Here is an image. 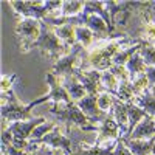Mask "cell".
Wrapping results in <instances>:
<instances>
[{"instance_id":"8fae6325","label":"cell","mask_w":155,"mask_h":155,"mask_svg":"<svg viewBox=\"0 0 155 155\" xmlns=\"http://www.w3.org/2000/svg\"><path fill=\"white\" fill-rule=\"evenodd\" d=\"M76 106L81 109V112L90 120V123L95 124V126H99V124L110 115V113H104V112L98 107L96 96H92V95H87V96L82 98L81 101H78Z\"/></svg>"},{"instance_id":"603a6c76","label":"cell","mask_w":155,"mask_h":155,"mask_svg":"<svg viewBox=\"0 0 155 155\" xmlns=\"http://www.w3.org/2000/svg\"><path fill=\"white\" fill-rule=\"evenodd\" d=\"M126 68H127L129 74H130V79H134L135 76H138V74L146 71V64H144L143 58L140 56V53H135L130 59L127 61Z\"/></svg>"},{"instance_id":"d4e9b609","label":"cell","mask_w":155,"mask_h":155,"mask_svg":"<svg viewBox=\"0 0 155 155\" xmlns=\"http://www.w3.org/2000/svg\"><path fill=\"white\" fill-rule=\"evenodd\" d=\"M76 41L84 48H88L92 44H95L96 41H101V39H98L87 27H76Z\"/></svg>"},{"instance_id":"484cf974","label":"cell","mask_w":155,"mask_h":155,"mask_svg":"<svg viewBox=\"0 0 155 155\" xmlns=\"http://www.w3.org/2000/svg\"><path fill=\"white\" fill-rule=\"evenodd\" d=\"M115 146H96V144H93V146H87V147L76 150L71 155H110L113 152Z\"/></svg>"},{"instance_id":"d6986e66","label":"cell","mask_w":155,"mask_h":155,"mask_svg":"<svg viewBox=\"0 0 155 155\" xmlns=\"http://www.w3.org/2000/svg\"><path fill=\"white\" fill-rule=\"evenodd\" d=\"M121 141L134 155H150L155 140H123L121 138Z\"/></svg>"},{"instance_id":"4316f807","label":"cell","mask_w":155,"mask_h":155,"mask_svg":"<svg viewBox=\"0 0 155 155\" xmlns=\"http://www.w3.org/2000/svg\"><path fill=\"white\" fill-rule=\"evenodd\" d=\"M115 98H118L120 101L123 102H132L135 99V95H134V88H132V82L130 81H123L120 82L118 85V92H116V96Z\"/></svg>"},{"instance_id":"277c9868","label":"cell","mask_w":155,"mask_h":155,"mask_svg":"<svg viewBox=\"0 0 155 155\" xmlns=\"http://www.w3.org/2000/svg\"><path fill=\"white\" fill-rule=\"evenodd\" d=\"M33 48H39L44 56H48L50 59H56V61H59L71 50L64 42H61V39L54 33V27H51L44 20H41V36L31 45V50Z\"/></svg>"},{"instance_id":"8992f818","label":"cell","mask_w":155,"mask_h":155,"mask_svg":"<svg viewBox=\"0 0 155 155\" xmlns=\"http://www.w3.org/2000/svg\"><path fill=\"white\" fill-rule=\"evenodd\" d=\"M82 45L76 44L65 56H62L59 61H56L53 64V68H51V73H53L56 78H64V76H71L76 73V67L79 64V54L82 51Z\"/></svg>"},{"instance_id":"8d00e7d4","label":"cell","mask_w":155,"mask_h":155,"mask_svg":"<svg viewBox=\"0 0 155 155\" xmlns=\"http://www.w3.org/2000/svg\"><path fill=\"white\" fill-rule=\"evenodd\" d=\"M28 155H47V153H45V149H44L42 144H37V149L34 152H30Z\"/></svg>"},{"instance_id":"9a60e30c","label":"cell","mask_w":155,"mask_h":155,"mask_svg":"<svg viewBox=\"0 0 155 155\" xmlns=\"http://www.w3.org/2000/svg\"><path fill=\"white\" fill-rule=\"evenodd\" d=\"M123 140H155V118L146 116L132 130V134Z\"/></svg>"},{"instance_id":"9c48e42d","label":"cell","mask_w":155,"mask_h":155,"mask_svg":"<svg viewBox=\"0 0 155 155\" xmlns=\"http://www.w3.org/2000/svg\"><path fill=\"white\" fill-rule=\"evenodd\" d=\"M9 5L17 14L22 16V19L28 17V19L44 20L48 16L44 2H41V0H36V2H33V0H12V2H9Z\"/></svg>"},{"instance_id":"6da1fadb","label":"cell","mask_w":155,"mask_h":155,"mask_svg":"<svg viewBox=\"0 0 155 155\" xmlns=\"http://www.w3.org/2000/svg\"><path fill=\"white\" fill-rule=\"evenodd\" d=\"M143 41L127 37V36H110L107 39H101L92 44L88 48H82L79 54V64L76 70L85 71V70H98L106 71L113 65V56L118 53L123 47L127 45H137Z\"/></svg>"},{"instance_id":"e0dca14e","label":"cell","mask_w":155,"mask_h":155,"mask_svg":"<svg viewBox=\"0 0 155 155\" xmlns=\"http://www.w3.org/2000/svg\"><path fill=\"white\" fill-rule=\"evenodd\" d=\"M132 102H135L138 107H141L149 116L155 118V88L153 87H149L147 92L137 96Z\"/></svg>"},{"instance_id":"44dd1931","label":"cell","mask_w":155,"mask_h":155,"mask_svg":"<svg viewBox=\"0 0 155 155\" xmlns=\"http://www.w3.org/2000/svg\"><path fill=\"white\" fill-rule=\"evenodd\" d=\"M141 44L143 42H140L137 45H127V47H123L118 53H116L113 56V65H126L127 61L130 59L135 53H138L140 48H141Z\"/></svg>"},{"instance_id":"52a82bcc","label":"cell","mask_w":155,"mask_h":155,"mask_svg":"<svg viewBox=\"0 0 155 155\" xmlns=\"http://www.w3.org/2000/svg\"><path fill=\"white\" fill-rule=\"evenodd\" d=\"M34 144H45V146H48L51 149H58V150L65 152L67 155L73 153L71 141H70V138L65 134V127L61 126V124H58L53 130H51L50 134H47L44 138L34 141Z\"/></svg>"},{"instance_id":"30bf717a","label":"cell","mask_w":155,"mask_h":155,"mask_svg":"<svg viewBox=\"0 0 155 155\" xmlns=\"http://www.w3.org/2000/svg\"><path fill=\"white\" fill-rule=\"evenodd\" d=\"M45 121H47V118H44V116H34L33 120L6 123V124H8V129L12 132V135H14V143L16 141H19V143H25V141L30 140L31 134L34 132V129L37 126H41L42 123H45Z\"/></svg>"},{"instance_id":"e575fe53","label":"cell","mask_w":155,"mask_h":155,"mask_svg":"<svg viewBox=\"0 0 155 155\" xmlns=\"http://www.w3.org/2000/svg\"><path fill=\"white\" fill-rule=\"evenodd\" d=\"M2 152H5L6 155H28L25 150L22 149H17L16 146H2Z\"/></svg>"},{"instance_id":"74e56055","label":"cell","mask_w":155,"mask_h":155,"mask_svg":"<svg viewBox=\"0 0 155 155\" xmlns=\"http://www.w3.org/2000/svg\"><path fill=\"white\" fill-rule=\"evenodd\" d=\"M152 155H155V141H153V147H152Z\"/></svg>"},{"instance_id":"4fadbf2b","label":"cell","mask_w":155,"mask_h":155,"mask_svg":"<svg viewBox=\"0 0 155 155\" xmlns=\"http://www.w3.org/2000/svg\"><path fill=\"white\" fill-rule=\"evenodd\" d=\"M47 82H48V87H50V92L45 95L48 102H65V104L73 102L70 95L67 93V90L61 85V82L58 81V78L51 71L47 73Z\"/></svg>"},{"instance_id":"7402d4cb","label":"cell","mask_w":155,"mask_h":155,"mask_svg":"<svg viewBox=\"0 0 155 155\" xmlns=\"http://www.w3.org/2000/svg\"><path fill=\"white\" fill-rule=\"evenodd\" d=\"M84 5L85 2L82 0H64L62 2V9H61V17H74L78 14H81L84 11Z\"/></svg>"},{"instance_id":"1f68e13d","label":"cell","mask_w":155,"mask_h":155,"mask_svg":"<svg viewBox=\"0 0 155 155\" xmlns=\"http://www.w3.org/2000/svg\"><path fill=\"white\" fill-rule=\"evenodd\" d=\"M109 70H110V73H112L120 82H123V81H130V74H129L126 65H112Z\"/></svg>"},{"instance_id":"5bb4252c","label":"cell","mask_w":155,"mask_h":155,"mask_svg":"<svg viewBox=\"0 0 155 155\" xmlns=\"http://www.w3.org/2000/svg\"><path fill=\"white\" fill-rule=\"evenodd\" d=\"M58 81L61 82V85L67 90V93L70 95L71 101L73 102H78V101H81L82 98L87 96V92H85V88L82 87V84L79 82V79L71 74V76H64V78H58Z\"/></svg>"},{"instance_id":"f1b7e54d","label":"cell","mask_w":155,"mask_h":155,"mask_svg":"<svg viewBox=\"0 0 155 155\" xmlns=\"http://www.w3.org/2000/svg\"><path fill=\"white\" fill-rule=\"evenodd\" d=\"M130 82H132V88H134V95H135V98L140 96V95H143L144 92H147V88L150 87V84H149V81H147L146 73H141V74L135 76L134 79H130Z\"/></svg>"},{"instance_id":"ba28073f","label":"cell","mask_w":155,"mask_h":155,"mask_svg":"<svg viewBox=\"0 0 155 155\" xmlns=\"http://www.w3.org/2000/svg\"><path fill=\"white\" fill-rule=\"evenodd\" d=\"M96 134H98L95 141L96 146H115L121 140V129L113 120L112 113L98 126Z\"/></svg>"},{"instance_id":"d6a6232c","label":"cell","mask_w":155,"mask_h":155,"mask_svg":"<svg viewBox=\"0 0 155 155\" xmlns=\"http://www.w3.org/2000/svg\"><path fill=\"white\" fill-rule=\"evenodd\" d=\"M16 78V74H2V93L12 90V84H14Z\"/></svg>"},{"instance_id":"5b68a950","label":"cell","mask_w":155,"mask_h":155,"mask_svg":"<svg viewBox=\"0 0 155 155\" xmlns=\"http://www.w3.org/2000/svg\"><path fill=\"white\" fill-rule=\"evenodd\" d=\"M39 36H41V20L28 17L19 20L16 27V37L19 42V50L22 53H28Z\"/></svg>"},{"instance_id":"7c38bea8","label":"cell","mask_w":155,"mask_h":155,"mask_svg":"<svg viewBox=\"0 0 155 155\" xmlns=\"http://www.w3.org/2000/svg\"><path fill=\"white\" fill-rule=\"evenodd\" d=\"M74 76L79 79V82L82 84V87L85 88L87 95L92 96H98L101 92H104V88L101 85V71L98 70H85V71H78L74 73Z\"/></svg>"},{"instance_id":"836d02e7","label":"cell","mask_w":155,"mask_h":155,"mask_svg":"<svg viewBox=\"0 0 155 155\" xmlns=\"http://www.w3.org/2000/svg\"><path fill=\"white\" fill-rule=\"evenodd\" d=\"M110 155H134V153L129 150V147L120 140L118 143H116V146H115V149H113V152Z\"/></svg>"},{"instance_id":"3957f363","label":"cell","mask_w":155,"mask_h":155,"mask_svg":"<svg viewBox=\"0 0 155 155\" xmlns=\"http://www.w3.org/2000/svg\"><path fill=\"white\" fill-rule=\"evenodd\" d=\"M44 102H48L47 96L44 95L42 98H39L33 101L31 104L25 106L19 101V98L14 95L12 90L2 93V120L6 123H16V121H25V120H33L34 116L31 110L36 106H41Z\"/></svg>"},{"instance_id":"ffe728a7","label":"cell","mask_w":155,"mask_h":155,"mask_svg":"<svg viewBox=\"0 0 155 155\" xmlns=\"http://www.w3.org/2000/svg\"><path fill=\"white\" fill-rule=\"evenodd\" d=\"M54 33L56 36L61 39V42H64L68 48H73L78 41H76V27H73V25H61V27H54Z\"/></svg>"},{"instance_id":"f35d334b","label":"cell","mask_w":155,"mask_h":155,"mask_svg":"<svg viewBox=\"0 0 155 155\" xmlns=\"http://www.w3.org/2000/svg\"><path fill=\"white\" fill-rule=\"evenodd\" d=\"M2 155H6V153H5V152H2Z\"/></svg>"},{"instance_id":"2e32d148","label":"cell","mask_w":155,"mask_h":155,"mask_svg":"<svg viewBox=\"0 0 155 155\" xmlns=\"http://www.w3.org/2000/svg\"><path fill=\"white\" fill-rule=\"evenodd\" d=\"M112 116L121 129V137H124L127 134V129H129V113H127V104L126 102L120 101L118 98H115V104H113V109H112Z\"/></svg>"},{"instance_id":"f546056e","label":"cell","mask_w":155,"mask_h":155,"mask_svg":"<svg viewBox=\"0 0 155 155\" xmlns=\"http://www.w3.org/2000/svg\"><path fill=\"white\" fill-rule=\"evenodd\" d=\"M56 126H58V124H56L54 121H45V123H42L41 126H37V127L34 129V132L31 134V137H30V140H28V143H34V141L44 138L47 134H50L51 130H53Z\"/></svg>"},{"instance_id":"7a4b0ae2","label":"cell","mask_w":155,"mask_h":155,"mask_svg":"<svg viewBox=\"0 0 155 155\" xmlns=\"http://www.w3.org/2000/svg\"><path fill=\"white\" fill-rule=\"evenodd\" d=\"M48 112L54 116V123L64 127L78 126L85 132H98V126L92 124L90 120L81 112V109L76 106V102H47Z\"/></svg>"},{"instance_id":"ac0fdd59","label":"cell","mask_w":155,"mask_h":155,"mask_svg":"<svg viewBox=\"0 0 155 155\" xmlns=\"http://www.w3.org/2000/svg\"><path fill=\"white\" fill-rule=\"evenodd\" d=\"M127 113H129V129H127V134L121 138H127L129 135L132 134V130L140 124V121H143L146 116H149L141 107H138L135 102H127Z\"/></svg>"},{"instance_id":"cb8c5ba5","label":"cell","mask_w":155,"mask_h":155,"mask_svg":"<svg viewBox=\"0 0 155 155\" xmlns=\"http://www.w3.org/2000/svg\"><path fill=\"white\" fill-rule=\"evenodd\" d=\"M101 85L104 88V92L116 96V92H118V85H120V81L110 73V70H106V71H101Z\"/></svg>"},{"instance_id":"83f0119b","label":"cell","mask_w":155,"mask_h":155,"mask_svg":"<svg viewBox=\"0 0 155 155\" xmlns=\"http://www.w3.org/2000/svg\"><path fill=\"white\" fill-rule=\"evenodd\" d=\"M138 53H140L141 58H143L146 67H155V45L153 44L143 42Z\"/></svg>"},{"instance_id":"ab89813d","label":"cell","mask_w":155,"mask_h":155,"mask_svg":"<svg viewBox=\"0 0 155 155\" xmlns=\"http://www.w3.org/2000/svg\"><path fill=\"white\" fill-rule=\"evenodd\" d=\"M150 155H152V153H150Z\"/></svg>"},{"instance_id":"4dcf8cb0","label":"cell","mask_w":155,"mask_h":155,"mask_svg":"<svg viewBox=\"0 0 155 155\" xmlns=\"http://www.w3.org/2000/svg\"><path fill=\"white\" fill-rule=\"evenodd\" d=\"M96 102H98V107L104 113H112V109L115 104V96L107 93V92H101L96 96Z\"/></svg>"},{"instance_id":"d590c367","label":"cell","mask_w":155,"mask_h":155,"mask_svg":"<svg viewBox=\"0 0 155 155\" xmlns=\"http://www.w3.org/2000/svg\"><path fill=\"white\" fill-rule=\"evenodd\" d=\"M146 76H147V81L150 84V87L155 88V67H146Z\"/></svg>"}]
</instances>
